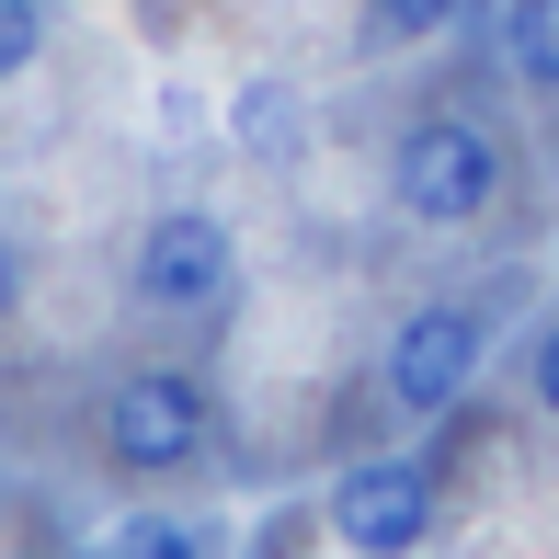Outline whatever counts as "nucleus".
I'll list each match as a JSON object with an SVG mask.
<instances>
[{"label": "nucleus", "mask_w": 559, "mask_h": 559, "mask_svg": "<svg viewBox=\"0 0 559 559\" xmlns=\"http://www.w3.org/2000/svg\"><path fill=\"white\" fill-rule=\"evenodd\" d=\"M537 400H548V423H559V332L537 343Z\"/></svg>", "instance_id": "nucleus-10"}, {"label": "nucleus", "mask_w": 559, "mask_h": 559, "mask_svg": "<svg viewBox=\"0 0 559 559\" xmlns=\"http://www.w3.org/2000/svg\"><path fill=\"white\" fill-rule=\"evenodd\" d=\"M479 377V309H412L389 343V400L400 412H456V389Z\"/></svg>", "instance_id": "nucleus-5"}, {"label": "nucleus", "mask_w": 559, "mask_h": 559, "mask_svg": "<svg viewBox=\"0 0 559 559\" xmlns=\"http://www.w3.org/2000/svg\"><path fill=\"white\" fill-rule=\"evenodd\" d=\"M115 559H206V537H194V525H171V514H138L115 537Z\"/></svg>", "instance_id": "nucleus-8"}, {"label": "nucleus", "mask_w": 559, "mask_h": 559, "mask_svg": "<svg viewBox=\"0 0 559 559\" xmlns=\"http://www.w3.org/2000/svg\"><path fill=\"white\" fill-rule=\"evenodd\" d=\"M389 194H400V217H423V228L479 217V206L502 194V138H491V126H468V115H423V126H400V148H389Z\"/></svg>", "instance_id": "nucleus-1"}, {"label": "nucleus", "mask_w": 559, "mask_h": 559, "mask_svg": "<svg viewBox=\"0 0 559 559\" xmlns=\"http://www.w3.org/2000/svg\"><path fill=\"white\" fill-rule=\"evenodd\" d=\"M35 58H46V0H0V81H23Z\"/></svg>", "instance_id": "nucleus-7"}, {"label": "nucleus", "mask_w": 559, "mask_h": 559, "mask_svg": "<svg viewBox=\"0 0 559 559\" xmlns=\"http://www.w3.org/2000/svg\"><path fill=\"white\" fill-rule=\"evenodd\" d=\"M206 389H194L183 366H138L126 389L104 400V456L115 468H138V479H171V468H194L206 456Z\"/></svg>", "instance_id": "nucleus-2"}, {"label": "nucleus", "mask_w": 559, "mask_h": 559, "mask_svg": "<svg viewBox=\"0 0 559 559\" xmlns=\"http://www.w3.org/2000/svg\"><path fill=\"white\" fill-rule=\"evenodd\" d=\"M502 58H514V81L559 92V0H502Z\"/></svg>", "instance_id": "nucleus-6"}, {"label": "nucleus", "mask_w": 559, "mask_h": 559, "mask_svg": "<svg viewBox=\"0 0 559 559\" xmlns=\"http://www.w3.org/2000/svg\"><path fill=\"white\" fill-rule=\"evenodd\" d=\"M320 514H332V537L354 559H412L435 537V468H423V456H354Z\"/></svg>", "instance_id": "nucleus-3"}, {"label": "nucleus", "mask_w": 559, "mask_h": 559, "mask_svg": "<svg viewBox=\"0 0 559 559\" xmlns=\"http://www.w3.org/2000/svg\"><path fill=\"white\" fill-rule=\"evenodd\" d=\"M12 297H23V251L0 240V320H12Z\"/></svg>", "instance_id": "nucleus-11"}, {"label": "nucleus", "mask_w": 559, "mask_h": 559, "mask_svg": "<svg viewBox=\"0 0 559 559\" xmlns=\"http://www.w3.org/2000/svg\"><path fill=\"white\" fill-rule=\"evenodd\" d=\"M228 228L206 206H171V217H148L138 228V263H126V286H138V309H217L228 297Z\"/></svg>", "instance_id": "nucleus-4"}, {"label": "nucleus", "mask_w": 559, "mask_h": 559, "mask_svg": "<svg viewBox=\"0 0 559 559\" xmlns=\"http://www.w3.org/2000/svg\"><path fill=\"white\" fill-rule=\"evenodd\" d=\"M456 12H468V0H377V23H389V35H445Z\"/></svg>", "instance_id": "nucleus-9"}]
</instances>
